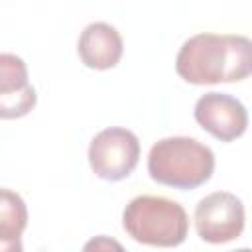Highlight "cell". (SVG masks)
<instances>
[{
	"instance_id": "1",
	"label": "cell",
	"mask_w": 252,
	"mask_h": 252,
	"mask_svg": "<svg viewBox=\"0 0 252 252\" xmlns=\"http://www.w3.org/2000/svg\"><path fill=\"white\" fill-rule=\"evenodd\" d=\"M175 71L191 85L242 81L252 71V43L240 33H195L179 47Z\"/></svg>"
},
{
	"instance_id": "2",
	"label": "cell",
	"mask_w": 252,
	"mask_h": 252,
	"mask_svg": "<svg viewBox=\"0 0 252 252\" xmlns=\"http://www.w3.org/2000/svg\"><path fill=\"white\" fill-rule=\"evenodd\" d=\"M213 171V150L189 136L161 138L150 148L148 154L150 177L173 189H195L207 183Z\"/></svg>"
},
{
	"instance_id": "3",
	"label": "cell",
	"mask_w": 252,
	"mask_h": 252,
	"mask_svg": "<svg viewBox=\"0 0 252 252\" xmlns=\"http://www.w3.org/2000/svg\"><path fill=\"white\" fill-rule=\"evenodd\" d=\"M124 230L142 244L179 246L189 232V217L177 201L161 195H138L122 213Z\"/></svg>"
},
{
	"instance_id": "4",
	"label": "cell",
	"mask_w": 252,
	"mask_h": 252,
	"mask_svg": "<svg viewBox=\"0 0 252 252\" xmlns=\"http://www.w3.org/2000/svg\"><path fill=\"white\" fill-rule=\"evenodd\" d=\"M140 159L138 136L120 126H110L94 134L89 144V163L94 175L106 181L128 177Z\"/></svg>"
},
{
	"instance_id": "5",
	"label": "cell",
	"mask_w": 252,
	"mask_h": 252,
	"mask_svg": "<svg viewBox=\"0 0 252 252\" xmlns=\"http://www.w3.org/2000/svg\"><path fill=\"white\" fill-rule=\"evenodd\" d=\"M197 234L211 244H224L244 230L246 213L242 201L228 191H215L195 205Z\"/></svg>"
},
{
	"instance_id": "6",
	"label": "cell",
	"mask_w": 252,
	"mask_h": 252,
	"mask_svg": "<svg viewBox=\"0 0 252 252\" xmlns=\"http://www.w3.org/2000/svg\"><path fill=\"white\" fill-rule=\"evenodd\" d=\"M193 116L209 134L220 142H232L240 138L248 126L246 106L238 98L217 91L205 93L197 98Z\"/></svg>"
},
{
	"instance_id": "7",
	"label": "cell",
	"mask_w": 252,
	"mask_h": 252,
	"mask_svg": "<svg viewBox=\"0 0 252 252\" xmlns=\"http://www.w3.org/2000/svg\"><path fill=\"white\" fill-rule=\"evenodd\" d=\"M35 89L28 79V67L16 53H0V118L14 120L33 110Z\"/></svg>"
},
{
	"instance_id": "8",
	"label": "cell",
	"mask_w": 252,
	"mask_h": 252,
	"mask_svg": "<svg viewBox=\"0 0 252 252\" xmlns=\"http://www.w3.org/2000/svg\"><path fill=\"white\" fill-rule=\"evenodd\" d=\"M122 35L106 22H93L85 26L79 35L77 51L81 61L91 69H110L122 57Z\"/></svg>"
},
{
	"instance_id": "9",
	"label": "cell",
	"mask_w": 252,
	"mask_h": 252,
	"mask_svg": "<svg viewBox=\"0 0 252 252\" xmlns=\"http://www.w3.org/2000/svg\"><path fill=\"white\" fill-rule=\"evenodd\" d=\"M28 226V207L12 189H0V252H24L22 232Z\"/></svg>"
},
{
	"instance_id": "10",
	"label": "cell",
	"mask_w": 252,
	"mask_h": 252,
	"mask_svg": "<svg viewBox=\"0 0 252 252\" xmlns=\"http://www.w3.org/2000/svg\"><path fill=\"white\" fill-rule=\"evenodd\" d=\"M81 252H126V248L116 238L98 234V236H93L91 240H87Z\"/></svg>"
},
{
	"instance_id": "11",
	"label": "cell",
	"mask_w": 252,
	"mask_h": 252,
	"mask_svg": "<svg viewBox=\"0 0 252 252\" xmlns=\"http://www.w3.org/2000/svg\"><path fill=\"white\" fill-rule=\"evenodd\" d=\"M230 252H252V250H250V248H246V246H244V248H238V250H230Z\"/></svg>"
}]
</instances>
